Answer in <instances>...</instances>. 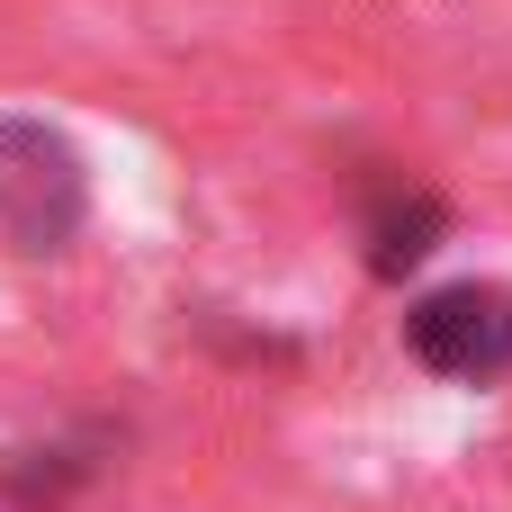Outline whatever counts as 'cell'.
<instances>
[{"label": "cell", "instance_id": "obj_2", "mask_svg": "<svg viewBox=\"0 0 512 512\" xmlns=\"http://www.w3.org/2000/svg\"><path fill=\"white\" fill-rule=\"evenodd\" d=\"M405 342H414L423 369L477 387V378H495L512 360V297H495V288H441V297H423L405 315Z\"/></svg>", "mask_w": 512, "mask_h": 512}, {"label": "cell", "instance_id": "obj_3", "mask_svg": "<svg viewBox=\"0 0 512 512\" xmlns=\"http://www.w3.org/2000/svg\"><path fill=\"white\" fill-rule=\"evenodd\" d=\"M432 243H441V198H423V189H387V198L369 207V270H378V279L414 270Z\"/></svg>", "mask_w": 512, "mask_h": 512}, {"label": "cell", "instance_id": "obj_1", "mask_svg": "<svg viewBox=\"0 0 512 512\" xmlns=\"http://www.w3.org/2000/svg\"><path fill=\"white\" fill-rule=\"evenodd\" d=\"M81 225V162L45 126H0V243L54 252Z\"/></svg>", "mask_w": 512, "mask_h": 512}]
</instances>
